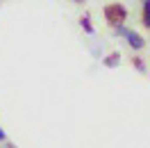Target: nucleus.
<instances>
[{"instance_id":"nucleus-4","label":"nucleus","mask_w":150,"mask_h":148,"mask_svg":"<svg viewBox=\"0 0 150 148\" xmlns=\"http://www.w3.org/2000/svg\"><path fill=\"white\" fill-rule=\"evenodd\" d=\"M80 28L84 30L86 34H93L96 32L93 23H91V14H82V16H80Z\"/></svg>"},{"instance_id":"nucleus-6","label":"nucleus","mask_w":150,"mask_h":148,"mask_svg":"<svg viewBox=\"0 0 150 148\" xmlns=\"http://www.w3.org/2000/svg\"><path fill=\"white\" fill-rule=\"evenodd\" d=\"M132 66H134V68H137L139 73H148V66H146V62H143L139 55H134V57H132Z\"/></svg>"},{"instance_id":"nucleus-8","label":"nucleus","mask_w":150,"mask_h":148,"mask_svg":"<svg viewBox=\"0 0 150 148\" xmlns=\"http://www.w3.org/2000/svg\"><path fill=\"white\" fill-rule=\"evenodd\" d=\"M2 148H16V146H14V144H9V141H5V144H2Z\"/></svg>"},{"instance_id":"nucleus-1","label":"nucleus","mask_w":150,"mask_h":148,"mask_svg":"<svg viewBox=\"0 0 150 148\" xmlns=\"http://www.w3.org/2000/svg\"><path fill=\"white\" fill-rule=\"evenodd\" d=\"M103 16H105V23L116 30V28H121V25H125L127 9H125V5H121V2H107L103 7Z\"/></svg>"},{"instance_id":"nucleus-2","label":"nucleus","mask_w":150,"mask_h":148,"mask_svg":"<svg viewBox=\"0 0 150 148\" xmlns=\"http://www.w3.org/2000/svg\"><path fill=\"white\" fill-rule=\"evenodd\" d=\"M116 32L123 37V41H125L132 50H143V48H146V39L141 37L137 30H130V28H125V25H121V28H116Z\"/></svg>"},{"instance_id":"nucleus-5","label":"nucleus","mask_w":150,"mask_h":148,"mask_svg":"<svg viewBox=\"0 0 150 148\" xmlns=\"http://www.w3.org/2000/svg\"><path fill=\"white\" fill-rule=\"evenodd\" d=\"M103 64L107 66V68H116V66L121 64V53H109V55L103 59Z\"/></svg>"},{"instance_id":"nucleus-9","label":"nucleus","mask_w":150,"mask_h":148,"mask_svg":"<svg viewBox=\"0 0 150 148\" xmlns=\"http://www.w3.org/2000/svg\"><path fill=\"white\" fill-rule=\"evenodd\" d=\"M73 2H77V5H80V2H84V0H73Z\"/></svg>"},{"instance_id":"nucleus-7","label":"nucleus","mask_w":150,"mask_h":148,"mask_svg":"<svg viewBox=\"0 0 150 148\" xmlns=\"http://www.w3.org/2000/svg\"><path fill=\"white\" fill-rule=\"evenodd\" d=\"M7 141V134H5V130H2V125H0V144H5Z\"/></svg>"},{"instance_id":"nucleus-3","label":"nucleus","mask_w":150,"mask_h":148,"mask_svg":"<svg viewBox=\"0 0 150 148\" xmlns=\"http://www.w3.org/2000/svg\"><path fill=\"white\" fill-rule=\"evenodd\" d=\"M141 25L150 30V0H141Z\"/></svg>"}]
</instances>
